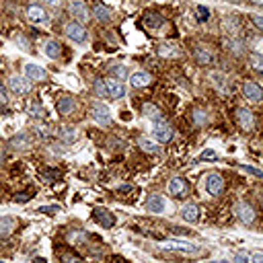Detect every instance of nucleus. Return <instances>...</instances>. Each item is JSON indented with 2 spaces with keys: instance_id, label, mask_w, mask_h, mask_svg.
Returning <instances> with one entry per match:
<instances>
[{
  "instance_id": "obj_1",
  "label": "nucleus",
  "mask_w": 263,
  "mask_h": 263,
  "mask_svg": "<svg viewBox=\"0 0 263 263\" xmlns=\"http://www.w3.org/2000/svg\"><path fill=\"white\" fill-rule=\"evenodd\" d=\"M160 249L164 251H177V253H183V255H198L200 249L191 243H185V241H164L160 245Z\"/></svg>"
},
{
  "instance_id": "obj_2",
  "label": "nucleus",
  "mask_w": 263,
  "mask_h": 263,
  "mask_svg": "<svg viewBox=\"0 0 263 263\" xmlns=\"http://www.w3.org/2000/svg\"><path fill=\"white\" fill-rule=\"evenodd\" d=\"M152 136H155L157 142L167 144L173 138V128L169 126V123H164L162 119H158V121H155V126H152Z\"/></svg>"
},
{
  "instance_id": "obj_3",
  "label": "nucleus",
  "mask_w": 263,
  "mask_h": 263,
  "mask_svg": "<svg viewBox=\"0 0 263 263\" xmlns=\"http://www.w3.org/2000/svg\"><path fill=\"white\" fill-rule=\"evenodd\" d=\"M204 183H206V191L210 193V196H220V193L224 191V179L218 173H208Z\"/></svg>"
},
{
  "instance_id": "obj_4",
  "label": "nucleus",
  "mask_w": 263,
  "mask_h": 263,
  "mask_svg": "<svg viewBox=\"0 0 263 263\" xmlns=\"http://www.w3.org/2000/svg\"><path fill=\"white\" fill-rule=\"evenodd\" d=\"M8 89H10L12 93H17V95H27V93L31 91V80L12 74V76L8 78Z\"/></svg>"
},
{
  "instance_id": "obj_5",
  "label": "nucleus",
  "mask_w": 263,
  "mask_h": 263,
  "mask_svg": "<svg viewBox=\"0 0 263 263\" xmlns=\"http://www.w3.org/2000/svg\"><path fill=\"white\" fill-rule=\"evenodd\" d=\"M91 113H93V119L97 123H101V126H107V123L111 121V111H109V107L103 105V103H95Z\"/></svg>"
},
{
  "instance_id": "obj_6",
  "label": "nucleus",
  "mask_w": 263,
  "mask_h": 263,
  "mask_svg": "<svg viewBox=\"0 0 263 263\" xmlns=\"http://www.w3.org/2000/svg\"><path fill=\"white\" fill-rule=\"evenodd\" d=\"M243 93L249 101H253V103H259L263 99V91L261 87L257 85V82H251V80H247L245 85H243Z\"/></svg>"
},
{
  "instance_id": "obj_7",
  "label": "nucleus",
  "mask_w": 263,
  "mask_h": 263,
  "mask_svg": "<svg viewBox=\"0 0 263 263\" xmlns=\"http://www.w3.org/2000/svg\"><path fill=\"white\" fill-rule=\"evenodd\" d=\"M187 191H189V187H187L185 179L175 177V179H171V181H169V193H171V196L183 198V196H187Z\"/></svg>"
},
{
  "instance_id": "obj_8",
  "label": "nucleus",
  "mask_w": 263,
  "mask_h": 263,
  "mask_svg": "<svg viewBox=\"0 0 263 263\" xmlns=\"http://www.w3.org/2000/svg\"><path fill=\"white\" fill-rule=\"evenodd\" d=\"M105 89H107V97H113V99H121V97L126 95V87H123L117 78H107Z\"/></svg>"
},
{
  "instance_id": "obj_9",
  "label": "nucleus",
  "mask_w": 263,
  "mask_h": 263,
  "mask_svg": "<svg viewBox=\"0 0 263 263\" xmlns=\"http://www.w3.org/2000/svg\"><path fill=\"white\" fill-rule=\"evenodd\" d=\"M70 15L76 21H80V23H87L91 19L89 17V10H87V6H85V2H82V0H72V2H70Z\"/></svg>"
},
{
  "instance_id": "obj_10",
  "label": "nucleus",
  "mask_w": 263,
  "mask_h": 263,
  "mask_svg": "<svg viewBox=\"0 0 263 263\" xmlns=\"http://www.w3.org/2000/svg\"><path fill=\"white\" fill-rule=\"evenodd\" d=\"M95 220H97V222H99L101 226H105V228H109V226L115 224V216L109 212V210H105V208H97V210H95Z\"/></svg>"
},
{
  "instance_id": "obj_11",
  "label": "nucleus",
  "mask_w": 263,
  "mask_h": 263,
  "mask_svg": "<svg viewBox=\"0 0 263 263\" xmlns=\"http://www.w3.org/2000/svg\"><path fill=\"white\" fill-rule=\"evenodd\" d=\"M146 208L152 214H162L164 210H167V200H164L162 196H152V198H148Z\"/></svg>"
},
{
  "instance_id": "obj_12",
  "label": "nucleus",
  "mask_w": 263,
  "mask_h": 263,
  "mask_svg": "<svg viewBox=\"0 0 263 263\" xmlns=\"http://www.w3.org/2000/svg\"><path fill=\"white\" fill-rule=\"evenodd\" d=\"M66 35L70 37L72 41H78V44H82V41L87 39V31L82 29L78 23H68L66 25Z\"/></svg>"
},
{
  "instance_id": "obj_13",
  "label": "nucleus",
  "mask_w": 263,
  "mask_h": 263,
  "mask_svg": "<svg viewBox=\"0 0 263 263\" xmlns=\"http://www.w3.org/2000/svg\"><path fill=\"white\" fill-rule=\"evenodd\" d=\"M25 76L29 78V80H33V82H39V80L46 78V70L41 66L29 62V64H25Z\"/></svg>"
},
{
  "instance_id": "obj_14",
  "label": "nucleus",
  "mask_w": 263,
  "mask_h": 263,
  "mask_svg": "<svg viewBox=\"0 0 263 263\" xmlns=\"http://www.w3.org/2000/svg\"><path fill=\"white\" fill-rule=\"evenodd\" d=\"M181 218L185 220V222H198V218H200V208L196 204H187L181 208Z\"/></svg>"
},
{
  "instance_id": "obj_15",
  "label": "nucleus",
  "mask_w": 263,
  "mask_h": 263,
  "mask_svg": "<svg viewBox=\"0 0 263 263\" xmlns=\"http://www.w3.org/2000/svg\"><path fill=\"white\" fill-rule=\"evenodd\" d=\"M27 19H29L31 23H44L48 19V15H46V10L41 8V6L31 4L29 8H27Z\"/></svg>"
},
{
  "instance_id": "obj_16",
  "label": "nucleus",
  "mask_w": 263,
  "mask_h": 263,
  "mask_svg": "<svg viewBox=\"0 0 263 263\" xmlns=\"http://www.w3.org/2000/svg\"><path fill=\"white\" fill-rule=\"evenodd\" d=\"M237 214H239V218L243 220V222H253V220H255L253 208L247 206L245 202H239V204H237Z\"/></svg>"
},
{
  "instance_id": "obj_17",
  "label": "nucleus",
  "mask_w": 263,
  "mask_h": 263,
  "mask_svg": "<svg viewBox=\"0 0 263 263\" xmlns=\"http://www.w3.org/2000/svg\"><path fill=\"white\" fill-rule=\"evenodd\" d=\"M237 121L243 130H251L253 128V113L249 109H239L237 111Z\"/></svg>"
},
{
  "instance_id": "obj_18",
  "label": "nucleus",
  "mask_w": 263,
  "mask_h": 263,
  "mask_svg": "<svg viewBox=\"0 0 263 263\" xmlns=\"http://www.w3.org/2000/svg\"><path fill=\"white\" fill-rule=\"evenodd\" d=\"M150 76L146 74V72H134L132 76H130V82H132V87H136V89H142V87H148L150 85Z\"/></svg>"
},
{
  "instance_id": "obj_19",
  "label": "nucleus",
  "mask_w": 263,
  "mask_h": 263,
  "mask_svg": "<svg viewBox=\"0 0 263 263\" xmlns=\"http://www.w3.org/2000/svg\"><path fill=\"white\" fill-rule=\"evenodd\" d=\"M72 109H74V101L70 99V97H60L58 99V113L68 115V113H72Z\"/></svg>"
},
{
  "instance_id": "obj_20",
  "label": "nucleus",
  "mask_w": 263,
  "mask_h": 263,
  "mask_svg": "<svg viewBox=\"0 0 263 263\" xmlns=\"http://www.w3.org/2000/svg\"><path fill=\"white\" fill-rule=\"evenodd\" d=\"M15 226H17V222L12 218H0V237H8V234L15 230Z\"/></svg>"
},
{
  "instance_id": "obj_21",
  "label": "nucleus",
  "mask_w": 263,
  "mask_h": 263,
  "mask_svg": "<svg viewBox=\"0 0 263 263\" xmlns=\"http://www.w3.org/2000/svg\"><path fill=\"white\" fill-rule=\"evenodd\" d=\"M142 111H144V115L148 117V119H152V121H158L160 119V109L157 107V105H152V103H146L144 107H142Z\"/></svg>"
},
{
  "instance_id": "obj_22",
  "label": "nucleus",
  "mask_w": 263,
  "mask_h": 263,
  "mask_svg": "<svg viewBox=\"0 0 263 263\" xmlns=\"http://www.w3.org/2000/svg\"><path fill=\"white\" fill-rule=\"evenodd\" d=\"M44 50H46V56H48L50 60H58L60 53H62V52H60V46L56 44V41H48Z\"/></svg>"
},
{
  "instance_id": "obj_23",
  "label": "nucleus",
  "mask_w": 263,
  "mask_h": 263,
  "mask_svg": "<svg viewBox=\"0 0 263 263\" xmlns=\"http://www.w3.org/2000/svg\"><path fill=\"white\" fill-rule=\"evenodd\" d=\"M93 15H95V19H99V21H107L109 17H111V10H109L107 6H103V4H95Z\"/></svg>"
},
{
  "instance_id": "obj_24",
  "label": "nucleus",
  "mask_w": 263,
  "mask_h": 263,
  "mask_svg": "<svg viewBox=\"0 0 263 263\" xmlns=\"http://www.w3.org/2000/svg\"><path fill=\"white\" fill-rule=\"evenodd\" d=\"M196 58H198V62H200V64H204V66H206V64H210V62H212V53L208 52V50H204V48H202V50H198V52H196Z\"/></svg>"
},
{
  "instance_id": "obj_25",
  "label": "nucleus",
  "mask_w": 263,
  "mask_h": 263,
  "mask_svg": "<svg viewBox=\"0 0 263 263\" xmlns=\"http://www.w3.org/2000/svg\"><path fill=\"white\" fill-rule=\"evenodd\" d=\"M173 50H175L173 46H160L158 48V56H162V58H177L179 52H173Z\"/></svg>"
},
{
  "instance_id": "obj_26",
  "label": "nucleus",
  "mask_w": 263,
  "mask_h": 263,
  "mask_svg": "<svg viewBox=\"0 0 263 263\" xmlns=\"http://www.w3.org/2000/svg\"><path fill=\"white\" fill-rule=\"evenodd\" d=\"M109 70H111V74L119 80V78H123V76H126L128 74V70H126V66H121V64H115V66H111V68H109Z\"/></svg>"
},
{
  "instance_id": "obj_27",
  "label": "nucleus",
  "mask_w": 263,
  "mask_h": 263,
  "mask_svg": "<svg viewBox=\"0 0 263 263\" xmlns=\"http://www.w3.org/2000/svg\"><path fill=\"white\" fill-rule=\"evenodd\" d=\"M140 146H142L146 152H152V155H155V152H158L157 144L152 142V140H146V138H140Z\"/></svg>"
},
{
  "instance_id": "obj_28",
  "label": "nucleus",
  "mask_w": 263,
  "mask_h": 263,
  "mask_svg": "<svg viewBox=\"0 0 263 263\" xmlns=\"http://www.w3.org/2000/svg\"><path fill=\"white\" fill-rule=\"evenodd\" d=\"M251 64H253L255 70L263 72V56L261 53H251Z\"/></svg>"
},
{
  "instance_id": "obj_29",
  "label": "nucleus",
  "mask_w": 263,
  "mask_h": 263,
  "mask_svg": "<svg viewBox=\"0 0 263 263\" xmlns=\"http://www.w3.org/2000/svg\"><path fill=\"white\" fill-rule=\"evenodd\" d=\"M160 23H162V19H158V15H150V17H146V25L152 27V29H155V27H158Z\"/></svg>"
},
{
  "instance_id": "obj_30",
  "label": "nucleus",
  "mask_w": 263,
  "mask_h": 263,
  "mask_svg": "<svg viewBox=\"0 0 263 263\" xmlns=\"http://www.w3.org/2000/svg\"><path fill=\"white\" fill-rule=\"evenodd\" d=\"M95 89L101 97H107V89H105V80H97L95 82Z\"/></svg>"
},
{
  "instance_id": "obj_31",
  "label": "nucleus",
  "mask_w": 263,
  "mask_h": 263,
  "mask_svg": "<svg viewBox=\"0 0 263 263\" xmlns=\"http://www.w3.org/2000/svg\"><path fill=\"white\" fill-rule=\"evenodd\" d=\"M62 263H82V261L72 253H66V255H62Z\"/></svg>"
},
{
  "instance_id": "obj_32",
  "label": "nucleus",
  "mask_w": 263,
  "mask_h": 263,
  "mask_svg": "<svg viewBox=\"0 0 263 263\" xmlns=\"http://www.w3.org/2000/svg\"><path fill=\"white\" fill-rule=\"evenodd\" d=\"M234 263H251V255L237 253V255H234Z\"/></svg>"
},
{
  "instance_id": "obj_33",
  "label": "nucleus",
  "mask_w": 263,
  "mask_h": 263,
  "mask_svg": "<svg viewBox=\"0 0 263 263\" xmlns=\"http://www.w3.org/2000/svg\"><path fill=\"white\" fill-rule=\"evenodd\" d=\"M29 113H31V115H35V117H44V115H46V113H44V109H41L39 105H31Z\"/></svg>"
},
{
  "instance_id": "obj_34",
  "label": "nucleus",
  "mask_w": 263,
  "mask_h": 263,
  "mask_svg": "<svg viewBox=\"0 0 263 263\" xmlns=\"http://www.w3.org/2000/svg\"><path fill=\"white\" fill-rule=\"evenodd\" d=\"M60 177V173L58 171H46L44 173V179H46V181L50 183V181H53V179H58Z\"/></svg>"
},
{
  "instance_id": "obj_35",
  "label": "nucleus",
  "mask_w": 263,
  "mask_h": 263,
  "mask_svg": "<svg viewBox=\"0 0 263 263\" xmlns=\"http://www.w3.org/2000/svg\"><path fill=\"white\" fill-rule=\"evenodd\" d=\"M37 212H50L52 214V212H60V208L58 206H44V208H39Z\"/></svg>"
},
{
  "instance_id": "obj_36",
  "label": "nucleus",
  "mask_w": 263,
  "mask_h": 263,
  "mask_svg": "<svg viewBox=\"0 0 263 263\" xmlns=\"http://www.w3.org/2000/svg\"><path fill=\"white\" fill-rule=\"evenodd\" d=\"M241 169H243V171H247V173H251V175H257V177H261V175H263L261 171H257V169H253V167H247V164H243Z\"/></svg>"
},
{
  "instance_id": "obj_37",
  "label": "nucleus",
  "mask_w": 263,
  "mask_h": 263,
  "mask_svg": "<svg viewBox=\"0 0 263 263\" xmlns=\"http://www.w3.org/2000/svg\"><path fill=\"white\" fill-rule=\"evenodd\" d=\"M15 202L25 204V202H29V196H27V193H17V196H15Z\"/></svg>"
},
{
  "instance_id": "obj_38",
  "label": "nucleus",
  "mask_w": 263,
  "mask_h": 263,
  "mask_svg": "<svg viewBox=\"0 0 263 263\" xmlns=\"http://www.w3.org/2000/svg\"><path fill=\"white\" fill-rule=\"evenodd\" d=\"M251 19H253V23H255V25L259 27V29L263 31V17H259V15H253Z\"/></svg>"
},
{
  "instance_id": "obj_39",
  "label": "nucleus",
  "mask_w": 263,
  "mask_h": 263,
  "mask_svg": "<svg viewBox=\"0 0 263 263\" xmlns=\"http://www.w3.org/2000/svg\"><path fill=\"white\" fill-rule=\"evenodd\" d=\"M196 12H200V17H198V19H200V21H206V19H208V10H206V8H204V6H200V8H198V10H196Z\"/></svg>"
},
{
  "instance_id": "obj_40",
  "label": "nucleus",
  "mask_w": 263,
  "mask_h": 263,
  "mask_svg": "<svg viewBox=\"0 0 263 263\" xmlns=\"http://www.w3.org/2000/svg\"><path fill=\"white\" fill-rule=\"evenodd\" d=\"M251 263H263V253H253L251 255Z\"/></svg>"
},
{
  "instance_id": "obj_41",
  "label": "nucleus",
  "mask_w": 263,
  "mask_h": 263,
  "mask_svg": "<svg viewBox=\"0 0 263 263\" xmlns=\"http://www.w3.org/2000/svg\"><path fill=\"white\" fill-rule=\"evenodd\" d=\"M200 158H216V152H214V150H206Z\"/></svg>"
},
{
  "instance_id": "obj_42",
  "label": "nucleus",
  "mask_w": 263,
  "mask_h": 263,
  "mask_svg": "<svg viewBox=\"0 0 263 263\" xmlns=\"http://www.w3.org/2000/svg\"><path fill=\"white\" fill-rule=\"evenodd\" d=\"M4 103H6V93L2 87H0V105H4Z\"/></svg>"
},
{
  "instance_id": "obj_43",
  "label": "nucleus",
  "mask_w": 263,
  "mask_h": 263,
  "mask_svg": "<svg viewBox=\"0 0 263 263\" xmlns=\"http://www.w3.org/2000/svg\"><path fill=\"white\" fill-rule=\"evenodd\" d=\"M46 2H48V4H52V6H58V4L62 2V0H46Z\"/></svg>"
},
{
  "instance_id": "obj_44",
  "label": "nucleus",
  "mask_w": 263,
  "mask_h": 263,
  "mask_svg": "<svg viewBox=\"0 0 263 263\" xmlns=\"http://www.w3.org/2000/svg\"><path fill=\"white\" fill-rule=\"evenodd\" d=\"M33 263H46V259H41V257H37V259H33Z\"/></svg>"
},
{
  "instance_id": "obj_45",
  "label": "nucleus",
  "mask_w": 263,
  "mask_h": 263,
  "mask_svg": "<svg viewBox=\"0 0 263 263\" xmlns=\"http://www.w3.org/2000/svg\"><path fill=\"white\" fill-rule=\"evenodd\" d=\"M4 158V152H2V148H0V160H2Z\"/></svg>"
},
{
  "instance_id": "obj_46",
  "label": "nucleus",
  "mask_w": 263,
  "mask_h": 263,
  "mask_svg": "<svg viewBox=\"0 0 263 263\" xmlns=\"http://www.w3.org/2000/svg\"><path fill=\"white\" fill-rule=\"evenodd\" d=\"M253 2H257V4H263V0H253Z\"/></svg>"
},
{
  "instance_id": "obj_47",
  "label": "nucleus",
  "mask_w": 263,
  "mask_h": 263,
  "mask_svg": "<svg viewBox=\"0 0 263 263\" xmlns=\"http://www.w3.org/2000/svg\"><path fill=\"white\" fill-rule=\"evenodd\" d=\"M212 263H228V261H212Z\"/></svg>"
}]
</instances>
